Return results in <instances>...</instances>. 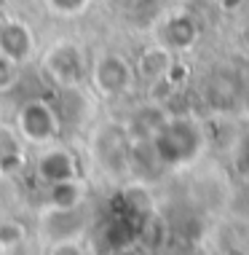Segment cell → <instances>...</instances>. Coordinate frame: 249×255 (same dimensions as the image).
Instances as JSON below:
<instances>
[{"label":"cell","instance_id":"obj_6","mask_svg":"<svg viewBox=\"0 0 249 255\" xmlns=\"http://www.w3.org/2000/svg\"><path fill=\"white\" fill-rule=\"evenodd\" d=\"M32 51L30 30L19 22H8L0 27V54L11 62H24Z\"/></svg>","mask_w":249,"mask_h":255},{"label":"cell","instance_id":"obj_1","mask_svg":"<svg viewBox=\"0 0 249 255\" xmlns=\"http://www.w3.org/2000/svg\"><path fill=\"white\" fill-rule=\"evenodd\" d=\"M201 142V129L190 119H171L156 132L153 153L166 167H179V164H188L190 158L198 156Z\"/></svg>","mask_w":249,"mask_h":255},{"label":"cell","instance_id":"obj_9","mask_svg":"<svg viewBox=\"0 0 249 255\" xmlns=\"http://www.w3.org/2000/svg\"><path fill=\"white\" fill-rule=\"evenodd\" d=\"M48 5L59 13H78L88 5V0H48Z\"/></svg>","mask_w":249,"mask_h":255},{"label":"cell","instance_id":"obj_5","mask_svg":"<svg viewBox=\"0 0 249 255\" xmlns=\"http://www.w3.org/2000/svg\"><path fill=\"white\" fill-rule=\"evenodd\" d=\"M94 81L105 94H121V92H126L129 84H131V70L121 57L107 54V57H102L99 65H96Z\"/></svg>","mask_w":249,"mask_h":255},{"label":"cell","instance_id":"obj_3","mask_svg":"<svg viewBox=\"0 0 249 255\" xmlns=\"http://www.w3.org/2000/svg\"><path fill=\"white\" fill-rule=\"evenodd\" d=\"M46 67L59 84L65 86H75L83 75V59H81V51L75 49L73 43H59L57 49L48 51L46 57Z\"/></svg>","mask_w":249,"mask_h":255},{"label":"cell","instance_id":"obj_11","mask_svg":"<svg viewBox=\"0 0 249 255\" xmlns=\"http://www.w3.org/2000/svg\"><path fill=\"white\" fill-rule=\"evenodd\" d=\"M110 255H131V253H129V247H123V250H113Z\"/></svg>","mask_w":249,"mask_h":255},{"label":"cell","instance_id":"obj_7","mask_svg":"<svg viewBox=\"0 0 249 255\" xmlns=\"http://www.w3.org/2000/svg\"><path fill=\"white\" fill-rule=\"evenodd\" d=\"M164 38H166V43L174 46V49H185V46H190L193 40H196V24L185 16H174L166 24Z\"/></svg>","mask_w":249,"mask_h":255},{"label":"cell","instance_id":"obj_4","mask_svg":"<svg viewBox=\"0 0 249 255\" xmlns=\"http://www.w3.org/2000/svg\"><path fill=\"white\" fill-rule=\"evenodd\" d=\"M38 175L43 177L48 185H59V183L75 180L78 167H75L73 153H67V150H62V148H51L38 158Z\"/></svg>","mask_w":249,"mask_h":255},{"label":"cell","instance_id":"obj_8","mask_svg":"<svg viewBox=\"0 0 249 255\" xmlns=\"http://www.w3.org/2000/svg\"><path fill=\"white\" fill-rule=\"evenodd\" d=\"M22 239H24V231L19 229L16 223H3L0 226V247L11 250V247H16Z\"/></svg>","mask_w":249,"mask_h":255},{"label":"cell","instance_id":"obj_2","mask_svg":"<svg viewBox=\"0 0 249 255\" xmlns=\"http://www.w3.org/2000/svg\"><path fill=\"white\" fill-rule=\"evenodd\" d=\"M19 132H22L30 142H48L59 132V119L46 102L32 100L19 110Z\"/></svg>","mask_w":249,"mask_h":255},{"label":"cell","instance_id":"obj_10","mask_svg":"<svg viewBox=\"0 0 249 255\" xmlns=\"http://www.w3.org/2000/svg\"><path fill=\"white\" fill-rule=\"evenodd\" d=\"M13 65H16V62L5 59L3 54H0V89L8 86L11 81H13Z\"/></svg>","mask_w":249,"mask_h":255}]
</instances>
